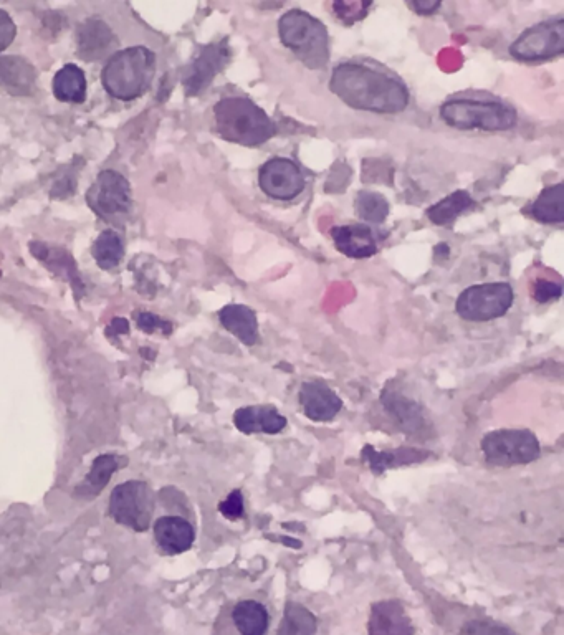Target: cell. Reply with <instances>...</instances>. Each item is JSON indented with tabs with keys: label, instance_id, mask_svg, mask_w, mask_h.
Masks as SVG:
<instances>
[{
	"label": "cell",
	"instance_id": "cell-15",
	"mask_svg": "<svg viewBox=\"0 0 564 635\" xmlns=\"http://www.w3.org/2000/svg\"><path fill=\"white\" fill-rule=\"evenodd\" d=\"M298 404L306 419L331 422L343 409L341 397L326 382L306 381L298 391Z\"/></svg>",
	"mask_w": 564,
	"mask_h": 635
},
{
	"label": "cell",
	"instance_id": "cell-13",
	"mask_svg": "<svg viewBox=\"0 0 564 635\" xmlns=\"http://www.w3.org/2000/svg\"><path fill=\"white\" fill-rule=\"evenodd\" d=\"M384 409L388 412L397 429L404 434L412 435L419 439L431 429V422L427 419L426 411L419 402L407 397L401 389L388 384L381 396Z\"/></svg>",
	"mask_w": 564,
	"mask_h": 635
},
{
	"label": "cell",
	"instance_id": "cell-28",
	"mask_svg": "<svg viewBox=\"0 0 564 635\" xmlns=\"http://www.w3.org/2000/svg\"><path fill=\"white\" fill-rule=\"evenodd\" d=\"M316 631H318V619L308 607L295 601H288L285 604L277 635H315Z\"/></svg>",
	"mask_w": 564,
	"mask_h": 635
},
{
	"label": "cell",
	"instance_id": "cell-7",
	"mask_svg": "<svg viewBox=\"0 0 564 635\" xmlns=\"http://www.w3.org/2000/svg\"><path fill=\"white\" fill-rule=\"evenodd\" d=\"M515 292L510 283H480L465 288L455 301V313L470 323L498 320L512 310Z\"/></svg>",
	"mask_w": 564,
	"mask_h": 635
},
{
	"label": "cell",
	"instance_id": "cell-29",
	"mask_svg": "<svg viewBox=\"0 0 564 635\" xmlns=\"http://www.w3.org/2000/svg\"><path fill=\"white\" fill-rule=\"evenodd\" d=\"M91 255L101 270H115L125 257V244L115 230H105L93 242Z\"/></svg>",
	"mask_w": 564,
	"mask_h": 635
},
{
	"label": "cell",
	"instance_id": "cell-23",
	"mask_svg": "<svg viewBox=\"0 0 564 635\" xmlns=\"http://www.w3.org/2000/svg\"><path fill=\"white\" fill-rule=\"evenodd\" d=\"M126 462L128 459L121 457V455L103 454L96 457L87 478L75 488V497L82 498V500L98 497L105 490L106 485L110 483L111 477L120 468L126 467Z\"/></svg>",
	"mask_w": 564,
	"mask_h": 635
},
{
	"label": "cell",
	"instance_id": "cell-40",
	"mask_svg": "<svg viewBox=\"0 0 564 635\" xmlns=\"http://www.w3.org/2000/svg\"><path fill=\"white\" fill-rule=\"evenodd\" d=\"M128 333H130V325L125 318H115L106 328V336L128 335Z\"/></svg>",
	"mask_w": 564,
	"mask_h": 635
},
{
	"label": "cell",
	"instance_id": "cell-6",
	"mask_svg": "<svg viewBox=\"0 0 564 635\" xmlns=\"http://www.w3.org/2000/svg\"><path fill=\"white\" fill-rule=\"evenodd\" d=\"M485 462L495 467H517L540 459L541 445L526 429H500L483 435L480 442Z\"/></svg>",
	"mask_w": 564,
	"mask_h": 635
},
{
	"label": "cell",
	"instance_id": "cell-11",
	"mask_svg": "<svg viewBox=\"0 0 564 635\" xmlns=\"http://www.w3.org/2000/svg\"><path fill=\"white\" fill-rule=\"evenodd\" d=\"M232 50L227 40L212 42L201 48L196 58L187 65L182 73V85L187 96L201 95L209 88L214 78L229 65Z\"/></svg>",
	"mask_w": 564,
	"mask_h": 635
},
{
	"label": "cell",
	"instance_id": "cell-10",
	"mask_svg": "<svg viewBox=\"0 0 564 635\" xmlns=\"http://www.w3.org/2000/svg\"><path fill=\"white\" fill-rule=\"evenodd\" d=\"M508 52L521 62H543L564 52V17L556 15L521 32Z\"/></svg>",
	"mask_w": 564,
	"mask_h": 635
},
{
	"label": "cell",
	"instance_id": "cell-25",
	"mask_svg": "<svg viewBox=\"0 0 564 635\" xmlns=\"http://www.w3.org/2000/svg\"><path fill=\"white\" fill-rule=\"evenodd\" d=\"M53 95L62 103L82 105L87 100V77L82 68L68 63L53 77Z\"/></svg>",
	"mask_w": 564,
	"mask_h": 635
},
{
	"label": "cell",
	"instance_id": "cell-3",
	"mask_svg": "<svg viewBox=\"0 0 564 635\" xmlns=\"http://www.w3.org/2000/svg\"><path fill=\"white\" fill-rule=\"evenodd\" d=\"M158 58L148 47H130L115 52L101 70V83L108 95L133 101L153 85Z\"/></svg>",
	"mask_w": 564,
	"mask_h": 635
},
{
	"label": "cell",
	"instance_id": "cell-32",
	"mask_svg": "<svg viewBox=\"0 0 564 635\" xmlns=\"http://www.w3.org/2000/svg\"><path fill=\"white\" fill-rule=\"evenodd\" d=\"M78 169L80 166L75 161L67 166L65 171H58L57 181L53 182L50 196L57 197V199H67V197L73 196V192L77 189Z\"/></svg>",
	"mask_w": 564,
	"mask_h": 635
},
{
	"label": "cell",
	"instance_id": "cell-18",
	"mask_svg": "<svg viewBox=\"0 0 564 635\" xmlns=\"http://www.w3.org/2000/svg\"><path fill=\"white\" fill-rule=\"evenodd\" d=\"M331 239L338 252L349 258H369L378 254V235L369 225H336L331 229Z\"/></svg>",
	"mask_w": 564,
	"mask_h": 635
},
{
	"label": "cell",
	"instance_id": "cell-22",
	"mask_svg": "<svg viewBox=\"0 0 564 635\" xmlns=\"http://www.w3.org/2000/svg\"><path fill=\"white\" fill-rule=\"evenodd\" d=\"M431 457V452L419 449H407L401 447L396 450H376L373 445H364L361 450V460L368 465L374 475H383L389 468L402 467V465L419 464Z\"/></svg>",
	"mask_w": 564,
	"mask_h": 635
},
{
	"label": "cell",
	"instance_id": "cell-17",
	"mask_svg": "<svg viewBox=\"0 0 564 635\" xmlns=\"http://www.w3.org/2000/svg\"><path fill=\"white\" fill-rule=\"evenodd\" d=\"M154 541L159 551L168 556L186 553L196 541V530L181 516H161L154 523Z\"/></svg>",
	"mask_w": 564,
	"mask_h": 635
},
{
	"label": "cell",
	"instance_id": "cell-38",
	"mask_svg": "<svg viewBox=\"0 0 564 635\" xmlns=\"http://www.w3.org/2000/svg\"><path fill=\"white\" fill-rule=\"evenodd\" d=\"M17 37V27L5 10L0 9V52H4L12 45Z\"/></svg>",
	"mask_w": 564,
	"mask_h": 635
},
{
	"label": "cell",
	"instance_id": "cell-14",
	"mask_svg": "<svg viewBox=\"0 0 564 635\" xmlns=\"http://www.w3.org/2000/svg\"><path fill=\"white\" fill-rule=\"evenodd\" d=\"M118 47V37L100 17H90L77 29L78 57L85 62H100L111 57Z\"/></svg>",
	"mask_w": 564,
	"mask_h": 635
},
{
	"label": "cell",
	"instance_id": "cell-26",
	"mask_svg": "<svg viewBox=\"0 0 564 635\" xmlns=\"http://www.w3.org/2000/svg\"><path fill=\"white\" fill-rule=\"evenodd\" d=\"M474 197L470 196L467 191H455L450 196L445 197L442 201L437 202L434 206L427 209V219L432 224L445 227V225L454 224L455 219L465 212L475 209Z\"/></svg>",
	"mask_w": 564,
	"mask_h": 635
},
{
	"label": "cell",
	"instance_id": "cell-20",
	"mask_svg": "<svg viewBox=\"0 0 564 635\" xmlns=\"http://www.w3.org/2000/svg\"><path fill=\"white\" fill-rule=\"evenodd\" d=\"M37 85L34 65L19 55H0V88L9 95L29 96Z\"/></svg>",
	"mask_w": 564,
	"mask_h": 635
},
{
	"label": "cell",
	"instance_id": "cell-36",
	"mask_svg": "<svg viewBox=\"0 0 564 635\" xmlns=\"http://www.w3.org/2000/svg\"><path fill=\"white\" fill-rule=\"evenodd\" d=\"M531 295L538 303H550V301L558 300L563 295V288L560 283L550 282V280H536L535 285L531 288Z\"/></svg>",
	"mask_w": 564,
	"mask_h": 635
},
{
	"label": "cell",
	"instance_id": "cell-35",
	"mask_svg": "<svg viewBox=\"0 0 564 635\" xmlns=\"http://www.w3.org/2000/svg\"><path fill=\"white\" fill-rule=\"evenodd\" d=\"M219 511L227 520L237 521L245 515L244 493L242 490H232L224 502L219 503Z\"/></svg>",
	"mask_w": 564,
	"mask_h": 635
},
{
	"label": "cell",
	"instance_id": "cell-4",
	"mask_svg": "<svg viewBox=\"0 0 564 635\" xmlns=\"http://www.w3.org/2000/svg\"><path fill=\"white\" fill-rule=\"evenodd\" d=\"M283 45L310 70H321L330 62V34L321 20L305 10L292 9L278 20Z\"/></svg>",
	"mask_w": 564,
	"mask_h": 635
},
{
	"label": "cell",
	"instance_id": "cell-39",
	"mask_svg": "<svg viewBox=\"0 0 564 635\" xmlns=\"http://www.w3.org/2000/svg\"><path fill=\"white\" fill-rule=\"evenodd\" d=\"M409 7H411L416 14L432 15L442 7V4L435 2V0H417V2H409Z\"/></svg>",
	"mask_w": 564,
	"mask_h": 635
},
{
	"label": "cell",
	"instance_id": "cell-27",
	"mask_svg": "<svg viewBox=\"0 0 564 635\" xmlns=\"http://www.w3.org/2000/svg\"><path fill=\"white\" fill-rule=\"evenodd\" d=\"M533 219L541 224H563L564 220V184L546 187L530 207Z\"/></svg>",
	"mask_w": 564,
	"mask_h": 635
},
{
	"label": "cell",
	"instance_id": "cell-33",
	"mask_svg": "<svg viewBox=\"0 0 564 635\" xmlns=\"http://www.w3.org/2000/svg\"><path fill=\"white\" fill-rule=\"evenodd\" d=\"M371 2H333V12L343 24L351 25L368 15Z\"/></svg>",
	"mask_w": 564,
	"mask_h": 635
},
{
	"label": "cell",
	"instance_id": "cell-19",
	"mask_svg": "<svg viewBox=\"0 0 564 635\" xmlns=\"http://www.w3.org/2000/svg\"><path fill=\"white\" fill-rule=\"evenodd\" d=\"M287 417L278 412L277 407L247 406L240 407L234 414V425L245 435H277L287 427Z\"/></svg>",
	"mask_w": 564,
	"mask_h": 635
},
{
	"label": "cell",
	"instance_id": "cell-9",
	"mask_svg": "<svg viewBox=\"0 0 564 635\" xmlns=\"http://www.w3.org/2000/svg\"><path fill=\"white\" fill-rule=\"evenodd\" d=\"M87 202L101 220L121 225L133 207L130 182L120 172H100L88 189Z\"/></svg>",
	"mask_w": 564,
	"mask_h": 635
},
{
	"label": "cell",
	"instance_id": "cell-2",
	"mask_svg": "<svg viewBox=\"0 0 564 635\" xmlns=\"http://www.w3.org/2000/svg\"><path fill=\"white\" fill-rule=\"evenodd\" d=\"M214 129L220 138L245 148H259L277 134L272 118L245 96H227L217 101Z\"/></svg>",
	"mask_w": 564,
	"mask_h": 635
},
{
	"label": "cell",
	"instance_id": "cell-5",
	"mask_svg": "<svg viewBox=\"0 0 564 635\" xmlns=\"http://www.w3.org/2000/svg\"><path fill=\"white\" fill-rule=\"evenodd\" d=\"M440 120L459 131L498 133L517 126V111L502 101L454 98L440 106Z\"/></svg>",
	"mask_w": 564,
	"mask_h": 635
},
{
	"label": "cell",
	"instance_id": "cell-24",
	"mask_svg": "<svg viewBox=\"0 0 564 635\" xmlns=\"http://www.w3.org/2000/svg\"><path fill=\"white\" fill-rule=\"evenodd\" d=\"M220 325L230 335L239 338L245 346H254L259 341V320L255 311L249 306L232 303L219 311Z\"/></svg>",
	"mask_w": 564,
	"mask_h": 635
},
{
	"label": "cell",
	"instance_id": "cell-12",
	"mask_svg": "<svg viewBox=\"0 0 564 635\" xmlns=\"http://www.w3.org/2000/svg\"><path fill=\"white\" fill-rule=\"evenodd\" d=\"M259 186L270 199L293 201L305 189V176L292 159L272 158L260 168Z\"/></svg>",
	"mask_w": 564,
	"mask_h": 635
},
{
	"label": "cell",
	"instance_id": "cell-31",
	"mask_svg": "<svg viewBox=\"0 0 564 635\" xmlns=\"http://www.w3.org/2000/svg\"><path fill=\"white\" fill-rule=\"evenodd\" d=\"M354 211L359 219L368 224H383L388 219L389 202L383 194L373 191H361L354 201Z\"/></svg>",
	"mask_w": 564,
	"mask_h": 635
},
{
	"label": "cell",
	"instance_id": "cell-21",
	"mask_svg": "<svg viewBox=\"0 0 564 635\" xmlns=\"http://www.w3.org/2000/svg\"><path fill=\"white\" fill-rule=\"evenodd\" d=\"M229 622L237 635H267L270 631V612L257 599H240L230 609Z\"/></svg>",
	"mask_w": 564,
	"mask_h": 635
},
{
	"label": "cell",
	"instance_id": "cell-8",
	"mask_svg": "<svg viewBox=\"0 0 564 635\" xmlns=\"http://www.w3.org/2000/svg\"><path fill=\"white\" fill-rule=\"evenodd\" d=\"M156 508V495L148 483L141 480H130L120 483L111 492L108 503V515L118 523L131 530L143 533L153 521Z\"/></svg>",
	"mask_w": 564,
	"mask_h": 635
},
{
	"label": "cell",
	"instance_id": "cell-37",
	"mask_svg": "<svg viewBox=\"0 0 564 635\" xmlns=\"http://www.w3.org/2000/svg\"><path fill=\"white\" fill-rule=\"evenodd\" d=\"M136 325L144 333L164 331V335H171V331H173V325L169 321L163 320V318H159L153 313H139L138 318H136Z\"/></svg>",
	"mask_w": 564,
	"mask_h": 635
},
{
	"label": "cell",
	"instance_id": "cell-16",
	"mask_svg": "<svg viewBox=\"0 0 564 635\" xmlns=\"http://www.w3.org/2000/svg\"><path fill=\"white\" fill-rule=\"evenodd\" d=\"M368 635H416L406 607L396 599L374 602L368 621Z\"/></svg>",
	"mask_w": 564,
	"mask_h": 635
},
{
	"label": "cell",
	"instance_id": "cell-1",
	"mask_svg": "<svg viewBox=\"0 0 564 635\" xmlns=\"http://www.w3.org/2000/svg\"><path fill=\"white\" fill-rule=\"evenodd\" d=\"M330 90L349 108L376 115H397L411 101L407 86L399 78L359 62L336 65L331 72Z\"/></svg>",
	"mask_w": 564,
	"mask_h": 635
},
{
	"label": "cell",
	"instance_id": "cell-34",
	"mask_svg": "<svg viewBox=\"0 0 564 635\" xmlns=\"http://www.w3.org/2000/svg\"><path fill=\"white\" fill-rule=\"evenodd\" d=\"M459 635H518L512 629L493 621H470L460 629Z\"/></svg>",
	"mask_w": 564,
	"mask_h": 635
},
{
	"label": "cell",
	"instance_id": "cell-30",
	"mask_svg": "<svg viewBox=\"0 0 564 635\" xmlns=\"http://www.w3.org/2000/svg\"><path fill=\"white\" fill-rule=\"evenodd\" d=\"M30 249H32V254L35 257L47 263L48 268L53 267V265L57 268H62L63 275L72 280L73 288L77 290V293H80V290L83 292L82 278L78 275L77 265L73 262L70 254H67L65 250L48 249L47 245L42 244V242L30 244Z\"/></svg>",
	"mask_w": 564,
	"mask_h": 635
}]
</instances>
